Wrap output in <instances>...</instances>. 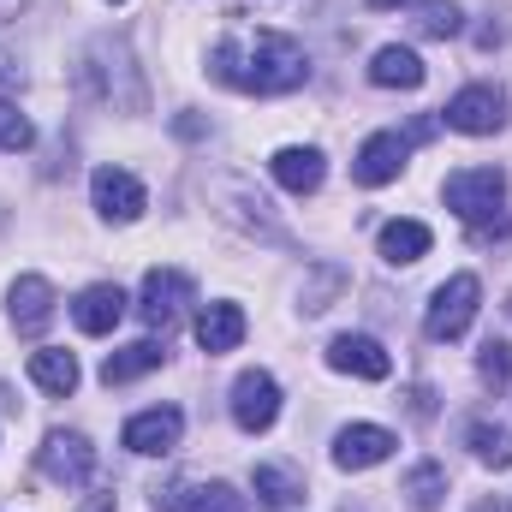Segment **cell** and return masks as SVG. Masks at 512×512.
I'll return each instance as SVG.
<instances>
[{"label": "cell", "mask_w": 512, "mask_h": 512, "mask_svg": "<svg viewBox=\"0 0 512 512\" xmlns=\"http://www.w3.org/2000/svg\"><path fill=\"white\" fill-rule=\"evenodd\" d=\"M114 6H120V0H114Z\"/></svg>", "instance_id": "37"}, {"label": "cell", "mask_w": 512, "mask_h": 512, "mask_svg": "<svg viewBox=\"0 0 512 512\" xmlns=\"http://www.w3.org/2000/svg\"><path fill=\"white\" fill-rule=\"evenodd\" d=\"M399 495H405V501H411L417 512L441 507V495H447V471H441V465H417V471L399 483Z\"/></svg>", "instance_id": "25"}, {"label": "cell", "mask_w": 512, "mask_h": 512, "mask_svg": "<svg viewBox=\"0 0 512 512\" xmlns=\"http://www.w3.org/2000/svg\"><path fill=\"white\" fill-rule=\"evenodd\" d=\"M18 84H24V66L12 54H0V90H18Z\"/></svg>", "instance_id": "30"}, {"label": "cell", "mask_w": 512, "mask_h": 512, "mask_svg": "<svg viewBox=\"0 0 512 512\" xmlns=\"http://www.w3.org/2000/svg\"><path fill=\"white\" fill-rule=\"evenodd\" d=\"M161 364H167V340H137V346L108 352L102 382H108V387H126V382H137V376H149V370H161Z\"/></svg>", "instance_id": "18"}, {"label": "cell", "mask_w": 512, "mask_h": 512, "mask_svg": "<svg viewBox=\"0 0 512 512\" xmlns=\"http://www.w3.org/2000/svg\"><path fill=\"white\" fill-rule=\"evenodd\" d=\"M0 405H6V387H0Z\"/></svg>", "instance_id": "35"}, {"label": "cell", "mask_w": 512, "mask_h": 512, "mask_svg": "<svg viewBox=\"0 0 512 512\" xmlns=\"http://www.w3.org/2000/svg\"><path fill=\"white\" fill-rule=\"evenodd\" d=\"M393 429H382V423H346L340 435H334V465L340 471H370V465H382V459H393Z\"/></svg>", "instance_id": "12"}, {"label": "cell", "mask_w": 512, "mask_h": 512, "mask_svg": "<svg viewBox=\"0 0 512 512\" xmlns=\"http://www.w3.org/2000/svg\"><path fill=\"white\" fill-rule=\"evenodd\" d=\"M477 298H483V280H477V274H453V280H441V286H435V298H429L423 334H429L435 346L465 340V328L477 322Z\"/></svg>", "instance_id": "4"}, {"label": "cell", "mask_w": 512, "mask_h": 512, "mask_svg": "<svg viewBox=\"0 0 512 512\" xmlns=\"http://www.w3.org/2000/svg\"><path fill=\"white\" fill-rule=\"evenodd\" d=\"M471 453H477L483 465L507 471L512 465V429L507 423H471Z\"/></svg>", "instance_id": "24"}, {"label": "cell", "mask_w": 512, "mask_h": 512, "mask_svg": "<svg viewBox=\"0 0 512 512\" xmlns=\"http://www.w3.org/2000/svg\"><path fill=\"white\" fill-rule=\"evenodd\" d=\"M24 6H30V0H0V24H12V18H18Z\"/></svg>", "instance_id": "32"}, {"label": "cell", "mask_w": 512, "mask_h": 512, "mask_svg": "<svg viewBox=\"0 0 512 512\" xmlns=\"http://www.w3.org/2000/svg\"><path fill=\"white\" fill-rule=\"evenodd\" d=\"M84 512H114V495H96V501H90Z\"/></svg>", "instance_id": "33"}, {"label": "cell", "mask_w": 512, "mask_h": 512, "mask_svg": "<svg viewBox=\"0 0 512 512\" xmlns=\"http://www.w3.org/2000/svg\"><path fill=\"white\" fill-rule=\"evenodd\" d=\"M120 316H126V292L108 286V280H102V286H84L78 304H72V322H78L84 334H114Z\"/></svg>", "instance_id": "16"}, {"label": "cell", "mask_w": 512, "mask_h": 512, "mask_svg": "<svg viewBox=\"0 0 512 512\" xmlns=\"http://www.w3.org/2000/svg\"><path fill=\"white\" fill-rule=\"evenodd\" d=\"M274 179L292 191V197H310V191H322V179H328V161H322V149H310V143H286V149H274Z\"/></svg>", "instance_id": "14"}, {"label": "cell", "mask_w": 512, "mask_h": 512, "mask_svg": "<svg viewBox=\"0 0 512 512\" xmlns=\"http://www.w3.org/2000/svg\"><path fill=\"white\" fill-rule=\"evenodd\" d=\"M78 84H84V96H96V102H114L120 114H143V78H137V66H131V48L126 42H114V36H96L90 42V54H84V66H78Z\"/></svg>", "instance_id": "3"}, {"label": "cell", "mask_w": 512, "mask_h": 512, "mask_svg": "<svg viewBox=\"0 0 512 512\" xmlns=\"http://www.w3.org/2000/svg\"><path fill=\"white\" fill-rule=\"evenodd\" d=\"M209 78L227 90H245V96H292L310 78V54H304V42L280 36V30H233L227 42H215Z\"/></svg>", "instance_id": "1"}, {"label": "cell", "mask_w": 512, "mask_h": 512, "mask_svg": "<svg viewBox=\"0 0 512 512\" xmlns=\"http://www.w3.org/2000/svg\"><path fill=\"white\" fill-rule=\"evenodd\" d=\"M441 197H447V209L471 227V239H507L512 221H507V173L501 167H465V173H447V185H441Z\"/></svg>", "instance_id": "2"}, {"label": "cell", "mask_w": 512, "mask_h": 512, "mask_svg": "<svg viewBox=\"0 0 512 512\" xmlns=\"http://www.w3.org/2000/svg\"><path fill=\"white\" fill-rule=\"evenodd\" d=\"M423 78H429L423 60H417L411 48H399V42L376 48V60H370V84H376V90H417Z\"/></svg>", "instance_id": "19"}, {"label": "cell", "mask_w": 512, "mask_h": 512, "mask_svg": "<svg viewBox=\"0 0 512 512\" xmlns=\"http://www.w3.org/2000/svg\"><path fill=\"white\" fill-rule=\"evenodd\" d=\"M30 143H36V126L18 114V102H0V149L18 155V149H30Z\"/></svg>", "instance_id": "27"}, {"label": "cell", "mask_w": 512, "mask_h": 512, "mask_svg": "<svg viewBox=\"0 0 512 512\" xmlns=\"http://www.w3.org/2000/svg\"><path fill=\"white\" fill-rule=\"evenodd\" d=\"M36 465H42L48 483H60V489H84V483L96 477V447H90V435H78V429H48Z\"/></svg>", "instance_id": "6"}, {"label": "cell", "mask_w": 512, "mask_h": 512, "mask_svg": "<svg viewBox=\"0 0 512 512\" xmlns=\"http://www.w3.org/2000/svg\"><path fill=\"white\" fill-rule=\"evenodd\" d=\"M251 489H256V501H262V507H274V512L304 507V477H298L292 465H256Z\"/></svg>", "instance_id": "21"}, {"label": "cell", "mask_w": 512, "mask_h": 512, "mask_svg": "<svg viewBox=\"0 0 512 512\" xmlns=\"http://www.w3.org/2000/svg\"><path fill=\"white\" fill-rule=\"evenodd\" d=\"M471 512H512V501H507V495H483Z\"/></svg>", "instance_id": "31"}, {"label": "cell", "mask_w": 512, "mask_h": 512, "mask_svg": "<svg viewBox=\"0 0 512 512\" xmlns=\"http://www.w3.org/2000/svg\"><path fill=\"white\" fill-rule=\"evenodd\" d=\"M376 245H382V262H393V268H411V262H423V256H429L435 233H429L423 221H387Z\"/></svg>", "instance_id": "20"}, {"label": "cell", "mask_w": 512, "mask_h": 512, "mask_svg": "<svg viewBox=\"0 0 512 512\" xmlns=\"http://www.w3.org/2000/svg\"><path fill=\"white\" fill-rule=\"evenodd\" d=\"M30 382L42 393H54V399H66L78 387V358L60 352V346H42V352H30Z\"/></svg>", "instance_id": "22"}, {"label": "cell", "mask_w": 512, "mask_h": 512, "mask_svg": "<svg viewBox=\"0 0 512 512\" xmlns=\"http://www.w3.org/2000/svg\"><path fill=\"white\" fill-rule=\"evenodd\" d=\"M340 280H346V274H340L334 262H328V268H316V280H310V292H304V316H316V310H328V298L340 292Z\"/></svg>", "instance_id": "29"}, {"label": "cell", "mask_w": 512, "mask_h": 512, "mask_svg": "<svg viewBox=\"0 0 512 512\" xmlns=\"http://www.w3.org/2000/svg\"><path fill=\"white\" fill-rule=\"evenodd\" d=\"M274 417H280V382H274L268 370H245V376L233 382V423H239L245 435H268Z\"/></svg>", "instance_id": "8"}, {"label": "cell", "mask_w": 512, "mask_h": 512, "mask_svg": "<svg viewBox=\"0 0 512 512\" xmlns=\"http://www.w3.org/2000/svg\"><path fill=\"white\" fill-rule=\"evenodd\" d=\"M405 155H411V137H399V131H376V137L358 149L352 179H358L364 191H382V185H393V179L405 173Z\"/></svg>", "instance_id": "10"}, {"label": "cell", "mask_w": 512, "mask_h": 512, "mask_svg": "<svg viewBox=\"0 0 512 512\" xmlns=\"http://www.w3.org/2000/svg\"><path fill=\"white\" fill-rule=\"evenodd\" d=\"M185 512H245V495L233 483H191Z\"/></svg>", "instance_id": "26"}, {"label": "cell", "mask_w": 512, "mask_h": 512, "mask_svg": "<svg viewBox=\"0 0 512 512\" xmlns=\"http://www.w3.org/2000/svg\"><path fill=\"white\" fill-rule=\"evenodd\" d=\"M48 322H54V286L42 274H18L12 280V328L36 340Z\"/></svg>", "instance_id": "15"}, {"label": "cell", "mask_w": 512, "mask_h": 512, "mask_svg": "<svg viewBox=\"0 0 512 512\" xmlns=\"http://www.w3.org/2000/svg\"><path fill=\"white\" fill-rule=\"evenodd\" d=\"M507 316H512V298H507Z\"/></svg>", "instance_id": "36"}, {"label": "cell", "mask_w": 512, "mask_h": 512, "mask_svg": "<svg viewBox=\"0 0 512 512\" xmlns=\"http://www.w3.org/2000/svg\"><path fill=\"white\" fill-rule=\"evenodd\" d=\"M441 120L453 131H465V137H495V131L507 126V90H495V84H465V90L441 108Z\"/></svg>", "instance_id": "7"}, {"label": "cell", "mask_w": 512, "mask_h": 512, "mask_svg": "<svg viewBox=\"0 0 512 512\" xmlns=\"http://www.w3.org/2000/svg\"><path fill=\"white\" fill-rule=\"evenodd\" d=\"M328 370H340V376H358V382H387L393 358H387L382 340H370V334H340V340L328 346Z\"/></svg>", "instance_id": "13"}, {"label": "cell", "mask_w": 512, "mask_h": 512, "mask_svg": "<svg viewBox=\"0 0 512 512\" xmlns=\"http://www.w3.org/2000/svg\"><path fill=\"white\" fill-rule=\"evenodd\" d=\"M191 304H197L191 274H179V268H149V274H143L137 316H143V328H155L161 340H167V328H179V316H185Z\"/></svg>", "instance_id": "5"}, {"label": "cell", "mask_w": 512, "mask_h": 512, "mask_svg": "<svg viewBox=\"0 0 512 512\" xmlns=\"http://www.w3.org/2000/svg\"><path fill=\"white\" fill-rule=\"evenodd\" d=\"M90 203H96V215L102 221H137L143 209H149V197H143V185L131 179L126 167H96V179H90Z\"/></svg>", "instance_id": "9"}, {"label": "cell", "mask_w": 512, "mask_h": 512, "mask_svg": "<svg viewBox=\"0 0 512 512\" xmlns=\"http://www.w3.org/2000/svg\"><path fill=\"white\" fill-rule=\"evenodd\" d=\"M477 376H483L489 387H507V382H512V346H507V340H489V346H483V358H477Z\"/></svg>", "instance_id": "28"}, {"label": "cell", "mask_w": 512, "mask_h": 512, "mask_svg": "<svg viewBox=\"0 0 512 512\" xmlns=\"http://www.w3.org/2000/svg\"><path fill=\"white\" fill-rule=\"evenodd\" d=\"M411 24H417V36H435V42H447V36H459V30H465V12H459L453 0H417Z\"/></svg>", "instance_id": "23"}, {"label": "cell", "mask_w": 512, "mask_h": 512, "mask_svg": "<svg viewBox=\"0 0 512 512\" xmlns=\"http://www.w3.org/2000/svg\"><path fill=\"white\" fill-rule=\"evenodd\" d=\"M179 435H185V411H179V405L137 411L126 429H120V441H126L131 453H143V459H155V453H173V447H179Z\"/></svg>", "instance_id": "11"}, {"label": "cell", "mask_w": 512, "mask_h": 512, "mask_svg": "<svg viewBox=\"0 0 512 512\" xmlns=\"http://www.w3.org/2000/svg\"><path fill=\"white\" fill-rule=\"evenodd\" d=\"M370 6H376V12H382V6H405V0H370Z\"/></svg>", "instance_id": "34"}, {"label": "cell", "mask_w": 512, "mask_h": 512, "mask_svg": "<svg viewBox=\"0 0 512 512\" xmlns=\"http://www.w3.org/2000/svg\"><path fill=\"white\" fill-rule=\"evenodd\" d=\"M239 340H245V310H239V304H203V310H197V346H203L209 358L233 352Z\"/></svg>", "instance_id": "17"}]
</instances>
